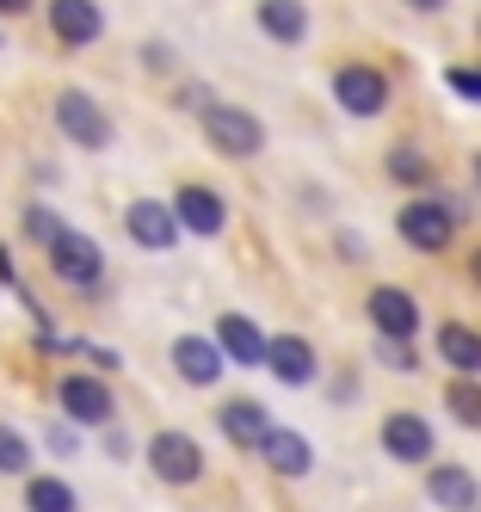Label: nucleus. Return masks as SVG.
I'll use <instances>...</instances> for the list:
<instances>
[{
    "label": "nucleus",
    "mask_w": 481,
    "mask_h": 512,
    "mask_svg": "<svg viewBox=\"0 0 481 512\" xmlns=\"http://www.w3.org/2000/svg\"><path fill=\"white\" fill-rule=\"evenodd\" d=\"M204 142H210L216 155H229V161H253L259 149H266V124H259L247 105L210 99V105H204Z\"/></svg>",
    "instance_id": "1"
},
{
    "label": "nucleus",
    "mask_w": 481,
    "mask_h": 512,
    "mask_svg": "<svg viewBox=\"0 0 481 512\" xmlns=\"http://www.w3.org/2000/svg\"><path fill=\"white\" fill-rule=\"evenodd\" d=\"M44 253H50V272H56L68 290H99V278H105V253H99L93 235H81V229L62 223V229L44 241Z\"/></svg>",
    "instance_id": "2"
},
{
    "label": "nucleus",
    "mask_w": 481,
    "mask_h": 512,
    "mask_svg": "<svg viewBox=\"0 0 481 512\" xmlns=\"http://www.w3.org/2000/svg\"><path fill=\"white\" fill-rule=\"evenodd\" d=\"M56 130L74 142V149H105L111 142V118L87 87H62L56 93Z\"/></svg>",
    "instance_id": "3"
},
{
    "label": "nucleus",
    "mask_w": 481,
    "mask_h": 512,
    "mask_svg": "<svg viewBox=\"0 0 481 512\" xmlns=\"http://www.w3.org/2000/svg\"><path fill=\"white\" fill-rule=\"evenodd\" d=\"M148 469L161 475L167 488H192V482H204V451H198V438L192 432H155L148 438Z\"/></svg>",
    "instance_id": "4"
},
{
    "label": "nucleus",
    "mask_w": 481,
    "mask_h": 512,
    "mask_svg": "<svg viewBox=\"0 0 481 512\" xmlns=\"http://www.w3.org/2000/svg\"><path fill=\"white\" fill-rule=\"evenodd\" d=\"M56 401H62V414L74 426H111V414H118V395H111V383L93 377V371H68L56 383Z\"/></svg>",
    "instance_id": "5"
},
{
    "label": "nucleus",
    "mask_w": 481,
    "mask_h": 512,
    "mask_svg": "<svg viewBox=\"0 0 481 512\" xmlns=\"http://www.w3.org/2000/svg\"><path fill=\"white\" fill-rule=\"evenodd\" d=\"M333 99H340L346 118H383L389 75H383V68H370V62H346L340 75H333Z\"/></svg>",
    "instance_id": "6"
},
{
    "label": "nucleus",
    "mask_w": 481,
    "mask_h": 512,
    "mask_svg": "<svg viewBox=\"0 0 481 512\" xmlns=\"http://www.w3.org/2000/svg\"><path fill=\"white\" fill-rule=\"evenodd\" d=\"M395 229L407 247H420V253H444L457 235V210L451 204H438V198H414L401 216H395Z\"/></svg>",
    "instance_id": "7"
},
{
    "label": "nucleus",
    "mask_w": 481,
    "mask_h": 512,
    "mask_svg": "<svg viewBox=\"0 0 481 512\" xmlns=\"http://www.w3.org/2000/svg\"><path fill=\"white\" fill-rule=\"evenodd\" d=\"M44 19L56 31V44H68V50H87V44L105 38V7L99 0H50Z\"/></svg>",
    "instance_id": "8"
},
{
    "label": "nucleus",
    "mask_w": 481,
    "mask_h": 512,
    "mask_svg": "<svg viewBox=\"0 0 481 512\" xmlns=\"http://www.w3.org/2000/svg\"><path fill=\"white\" fill-rule=\"evenodd\" d=\"M124 235H130L136 247H148V253H167L185 229H179L173 204H161V198H136V204L124 210Z\"/></svg>",
    "instance_id": "9"
},
{
    "label": "nucleus",
    "mask_w": 481,
    "mask_h": 512,
    "mask_svg": "<svg viewBox=\"0 0 481 512\" xmlns=\"http://www.w3.org/2000/svg\"><path fill=\"white\" fill-rule=\"evenodd\" d=\"M173 216H179V229H185V235H204V241L229 229V204H222L210 186H198V179L173 192Z\"/></svg>",
    "instance_id": "10"
},
{
    "label": "nucleus",
    "mask_w": 481,
    "mask_h": 512,
    "mask_svg": "<svg viewBox=\"0 0 481 512\" xmlns=\"http://www.w3.org/2000/svg\"><path fill=\"white\" fill-rule=\"evenodd\" d=\"M364 309H370V327H377L383 340H414L420 334V303L407 297V290H395V284H377Z\"/></svg>",
    "instance_id": "11"
},
{
    "label": "nucleus",
    "mask_w": 481,
    "mask_h": 512,
    "mask_svg": "<svg viewBox=\"0 0 481 512\" xmlns=\"http://www.w3.org/2000/svg\"><path fill=\"white\" fill-rule=\"evenodd\" d=\"M259 457L272 463V475H284V482H303V475L315 469V451H309V438L303 432H290V426H266V438H259Z\"/></svg>",
    "instance_id": "12"
},
{
    "label": "nucleus",
    "mask_w": 481,
    "mask_h": 512,
    "mask_svg": "<svg viewBox=\"0 0 481 512\" xmlns=\"http://www.w3.org/2000/svg\"><path fill=\"white\" fill-rule=\"evenodd\" d=\"M266 371L278 377V383H290V389H303V383H315V346L303 340V334H272L266 340Z\"/></svg>",
    "instance_id": "13"
},
{
    "label": "nucleus",
    "mask_w": 481,
    "mask_h": 512,
    "mask_svg": "<svg viewBox=\"0 0 481 512\" xmlns=\"http://www.w3.org/2000/svg\"><path fill=\"white\" fill-rule=\"evenodd\" d=\"M222 364H229V358H222L216 340H204V334H179V340H173V371L192 383V389L222 383Z\"/></svg>",
    "instance_id": "14"
},
{
    "label": "nucleus",
    "mask_w": 481,
    "mask_h": 512,
    "mask_svg": "<svg viewBox=\"0 0 481 512\" xmlns=\"http://www.w3.org/2000/svg\"><path fill=\"white\" fill-rule=\"evenodd\" d=\"M383 451L395 457V463H432V426H426V414H389L383 420Z\"/></svg>",
    "instance_id": "15"
},
{
    "label": "nucleus",
    "mask_w": 481,
    "mask_h": 512,
    "mask_svg": "<svg viewBox=\"0 0 481 512\" xmlns=\"http://www.w3.org/2000/svg\"><path fill=\"white\" fill-rule=\"evenodd\" d=\"M216 352L229 358V364H259V358H266V334H259L253 315L229 309V315L216 321Z\"/></svg>",
    "instance_id": "16"
},
{
    "label": "nucleus",
    "mask_w": 481,
    "mask_h": 512,
    "mask_svg": "<svg viewBox=\"0 0 481 512\" xmlns=\"http://www.w3.org/2000/svg\"><path fill=\"white\" fill-rule=\"evenodd\" d=\"M426 494H432L444 512H475V506H481V482H475L463 463H432Z\"/></svg>",
    "instance_id": "17"
},
{
    "label": "nucleus",
    "mask_w": 481,
    "mask_h": 512,
    "mask_svg": "<svg viewBox=\"0 0 481 512\" xmlns=\"http://www.w3.org/2000/svg\"><path fill=\"white\" fill-rule=\"evenodd\" d=\"M216 426H222V438H229V445H247V451H259V438H266L272 414L259 408V401L235 395V401H222V414H216Z\"/></svg>",
    "instance_id": "18"
},
{
    "label": "nucleus",
    "mask_w": 481,
    "mask_h": 512,
    "mask_svg": "<svg viewBox=\"0 0 481 512\" xmlns=\"http://www.w3.org/2000/svg\"><path fill=\"white\" fill-rule=\"evenodd\" d=\"M259 31L272 44H303L309 38V7L303 0H259Z\"/></svg>",
    "instance_id": "19"
},
{
    "label": "nucleus",
    "mask_w": 481,
    "mask_h": 512,
    "mask_svg": "<svg viewBox=\"0 0 481 512\" xmlns=\"http://www.w3.org/2000/svg\"><path fill=\"white\" fill-rule=\"evenodd\" d=\"M438 352H444V364H451L457 377H481V334H475V327L444 321L438 327Z\"/></svg>",
    "instance_id": "20"
},
{
    "label": "nucleus",
    "mask_w": 481,
    "mask_h": 512,
    "mask_svg": "<svg viewBox=\"0 0 481 512\" xmlns=\"http://www.w3.org/2000/svg\"><path fill=\"white\" fill-rule=\"evenodd\" d=\"M19 482H25V512H81L62 475H19Z\"/></svg>",
    "instance_id": "21"
},
{
    "label": "nucleus",
    "mask_w": 481,
    "mask_h": 512,
    "mask_svg": "<svg viewBox=\"0 0 481 512\" xmlns=\"http://www.w3.org/2000/svg\"><path fill=\"white\" fill-rule=\"evenodd\" d=\"M389 179H395V186H407V192H426L432 186V161L414 149V142H401V149H389Z\"/></svg>",
    "instance_id": "22"
},
{
    "label": "nucleus",
    "mask_w": 481,
    "mask_h": 512,
    "mask_svg": "<svg viewBox=\"0 0 481 512\" xmlns=\"http://www.w3.org/2000/svg\"><path fill=\"white\" fill-rule=\"evenodd\" d=\"M0 475H31V438L0 420Z\"/></svg>",
    "instance_id": "23"
},
{
    "label": "nucleus",
    "mask_w": 481,
    "mask_h": 512,
    "mask_svg": "<svg viewBox=\"0 0 481 512\" xmlns=\"http://www.w3.org/2000/svg\"><path fill=\"white\" fill-rule=\"evenodd\" d=\"M444 401H451V414H457L469 432H481V383H475V377H457L451 389H444Z\"/></svg>",
    "instance_id": "24"
},
{
    "label": "nucleus",
    "mask_w": 481,
    "mask_h": 512,
    "mask_svg": "<svg viewBox=\"0 0 481 512\" xmlns=\"http://www.w3.org/2000/svg\"><path fill=\"white\" fill-rule=\"evenodd\" d=\"M56 229H62V216H56V210H44V204H31V210H25V241H37V247H44Z\"/></svg>",
    "instance_id": "25"
},
{
    "label": "nucleus",
    "mask_w": 481,
    "mask_h": 512,
    "mask_svg": "<svg viewBox=\"0 0 481 512\" xmlns=\"http://www.w3.org/2000/svg\"><path fill=\"white\" fill-rule=\"evenodd\" d=\"M444 81H451V93H457V99H475V105H481V68H463V62H457Z\"/></svg>",
    "instance_id": "26"
},
{
    "label": "nucleus",
    "mask_w": 481,
    "mask_h": 512,
    "mask_svg": "<svg viewBox=\"0 0 481 512\" xmlns=\"http://www.w3.org/2000/svg\"><path fill=\"white\" fill-rule=\"evenodd\" d=\"M37 0H0V19H19V13H31Z\"/></svg>",
    "instance_id": "27"
},
{
    "label": "nucleus",
    "mask_w": 481,
    "mask_h": 512,
    "mask_svg": "<svg viewBox=\"0 0 481 512\" xmlns=\"http://www.w3.org/2000/svg\"><path fill=\"white\" fill-rule=\"evenodd\" d=\"M7 278H13V253H7V247H0V284H7Z\"/></svg>",
    "instance_id": "28"
},
{
    "label": "nucleus",
    "mask_w": 481,
    "mask_h": 512,
    "mask_svg": "<svg viewBox=\"0 0 481 512\" xmlns=\"http://www.w3.org/2000/svg\"><path fill=\"white\" fill-rule=\"evenodd\" d=\"M407 7H414V13H438V7H444V0H407Z\"/></svg>",
    "instance_id": "29"
},
{
    "label": "nucleus",
    "mask_w": 481,
    "mask_h": 512,
    "mask_svg": "<svg viewBox=\"0 0 481 512\" xmlns=\"http://www.w3.org/2000/svg\"><path fill=\"white\" fill-rule=\"evenodd\" d=\"M469 278H475V284H481V247H475V253H469Z\"/></svg>",
    "instance_id": "30"
},
{
    "label": "nucleus",
    "mask_w": 481,
    "mask_h": 512,
    "mask_svg": "<svg viewBox=\"0 0 481 512\" xmlns=\"http://www.w3.org/2000/svg\"><path fill=\"white\" fill-rule=\"evenodd\" d=\"M475 173H481V155H475Z\"/></svg>",
    "instance_id": "31"
},
{
    "label": "nucleus",
    "mask_w": 481,
    "mask_h": 512,
    "mask_svg": "<svg viewBox=\"0 0 481 512\" xmlns=\"http://www.w3.org/2000/svg\"><path fill=\"white\" fill-rule=\"evenodd\" d=\"M475 31H481V19H475Z\"/></svg>",
    "instance_id": "32"
}]
</instances>
